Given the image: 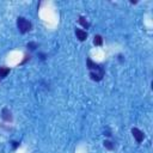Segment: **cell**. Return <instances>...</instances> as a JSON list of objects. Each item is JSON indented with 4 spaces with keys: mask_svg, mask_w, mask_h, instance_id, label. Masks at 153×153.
<instances>
[{
    "mask_svg": "<svg viewBox=\"0 0 153 153\" xmlns=\"http://www.w3.org/2000/svg\"><path fill=\"white\" fill-rule=\"evenodd\" d=\"M103 145H104V147H105L106 149H109V151H112V149L115 148V145H114L110 140H105V141L103 142Z\"/></svg>",
    "mask_w": 153,
    "mask_h": 153,
    "instance_id": "30bf717a",
    "label": "cell"
},
{
    "mask_svg": "<svg viewBox=\"0 0 153 153\" xmlns=\"http://www.w3.org/2000/svg\"><path fill=\"white\" fill-rule=\"evenodd\" d=\"M26 47H27L29 50H36V48H38V44L36 42H29L26 44Z\"/></svg>",
    "mask_w": 153,
    "mask_h": 153,
    "instance_id": "8fae6325",
    "label": "cell"
},
{
    "mask_svg": "<svg viewBox=\"0 0 153 153\" xmlns=\"http://www.w3.org/2000/svg\"><path fill=\"white\" fill-rule=\"evenodd\" d=\"M90 76L93 81H100L104 76V73H99V72H90Z\"/></svg>",
    "mask_w": 153,
    "mask_h": 153,
    "instance_id": "8992f818",
    "label": "cell"
},
{
    "mask_svg": "<svg viewBox=\"0 0 153 153\" xmlns=\"http://www.w3.org/2000/svg\"><path fill=\"white\" fill-rule=\"evenodd\" d=\"M38 56H39L42 60H45V54H43V53H39V54H38Z\"/></svg>",
    "mask_w": 153,
    "mask_h": 153,
    "instance_id": "4fadbf2b",
    "label": "cell"
},
{
    "mask_svg": "<svg viewBox=\"0 0 153 153\" xmlns=\"http://www.w3.org/2000/svg\"><path fill=\"white\" fill-rule=\"evenodd\" d=\"M78 22H79V24H80L84 29H88V27H90V23L86 20V18H85V17L80 16V17H79V19H78Z\"/></svg>",
    "mask_w": 153,
    "mask_h": 153,
    "instance_id": "52a82bcc",
    "label": "cell"
},
{
    "mask_svg": "<svg viewBox=\"0 0 153 153\" xmlns=\"http://www.w3.org/2000/svg\"><path fill=\"white\" fill-rule=\"evenodd\" d=\"M1 118H2L4 121H6V122H12V120H13L12 112H11L7 108H4V109L1 110Z\"/></svg>",
    "mask_w": 153,
    "mask_h": 153,
    "instance_id": "277c9868",
    "label": "cell"
},
{
    "mask_svg": "<svg viewBox=\"0 0 153 153\" xmlns=\"http://www.w3.org/2000/svg\"><path fill=\"white\" fill-rule=\"evenodd\" d=\"M27 60H30V55H25V59H24V61L22 62V65H23V63H25Z\"/></svg>",
    "mask_w": 153,
    "mask_h": 153,
    "instance_id": "5bb4252c",
    "label": "cell"
},
{
    "mask_svg": "<svg viewBox=\"0 0 153 153\" xmlns=\"http://www.w3.org/2000/svg\"><path fill=\"white\" fill-rule=\"evenodd\" d=\"M19 142H17V141H12V147H13V149H16L17 147H19Z\"/></svg>",
    "mask_w": 153,
    "mask_h": 153,
    "instance_id": "7c38bea8",
    "label": "cell"
},
{
    "mask_svg": "<svg viewBox=\"0 0 153 153\" xmlns=\"http://www.w3.org/2000/svg\"><path fill=\"white\" fill-rule=\"evenodd\" d=\"M131 134H133V136H134V139L136 140L137 143H141L143 141V139H145L143 131H141L139 128H131Z\"/></svg>",
    "mask_w": 153,
    "mask_h": 153,
    "instance_id": "3957f363",
    "label": "cell"
},
{
    "mask_svg": "<svg viewBox=\"0 0 153 153\" xmlns=\"http://www.w3.org/2000/svg\"><path fill=\"white\" fill-rule=\"evenodd\" d=\"M17 27H18V30H19L20 33H26V32H29L32 29V24L26 18L18 17L17 18Z\"/></svg>",
    "mask_w": 153,
    "mask_h": 153,
    "instance_id": "6da1fadb",
    "label": "cell"
},
{
    "mask_svg": "<svg viewBox=\"0 0 153 153\" xmlns=\"http://www.w3.org/2000/svg\"><path fill=\"white\" fill-rule=\"evenodd\" d=\"M75 36H76V38L79 41L82 42V41H85L87 38V32L84 31V30H81V29H75Z\"/></svg>",
    "mask_w": 153,
    "mask_h": 153,
    "instance_id": "5b68a950",
    "label": "cell"
},
{
    "mask_svg": "<svg viewBox=\"0 0 153 153\" xmlns=\"http://www.w3.org/2000/svg\"><path fill=\"white\" fill-rule=\"evenodd\" d=\"M0 80H1V78H0Z\"/></svg>",
    "mask_w": 153,
    "mask_h": 153,
    "instance_id": "9a60e30c",
    "label": "cell"
},
{
    "mask_svg": "<svg viewBox=\"0 0 153 153\" xmlns=\"http://www.w3.org/2000/svg\"><path fill=\"white\" fill-rule=\"evenodd\" d=\"M86 67L88 68V71H90V72H99V73H104V74H105L104 68H103L100 65H98V63L93 62L90 57L86 60Z\"/></svg>",
    "mask_w": 153,
    "mask_h": 153,
    "instance_id": "7a4b0ae2",
    "label": "cell"
},
{
    "mask_svg": "<svg viewBox=\"0 0 153 153\" xmlns=\"http://www.w3.org/2000/svg\"><path fill=\"white\" fill-rule=\"evenodd\" d=\"M10 68H7V67H0V78L1 79H4L5 76H7V74L10 73Z\"/></svg>",
    "mask_w": 153,
    "mask_h": 153,
    "instance_id": "9c48e42d",
    "label": "cell"
},
{
    "mask_svg": "<svg viewBox=\"0 0 153 153\" xmlns=\"http://www.w3.org/2000/svg\"><path fill=\"white\" fill-rule=\"evenodd\" d=\"M93 44L94 45H102L103 44V37L100 35H96L93 37Z\"/></svg>",
    "mask_w": 153,
    "mask_h": 153,
    "instance_id": "ba28073f",
    "label": "cell"
}]
</instances>
